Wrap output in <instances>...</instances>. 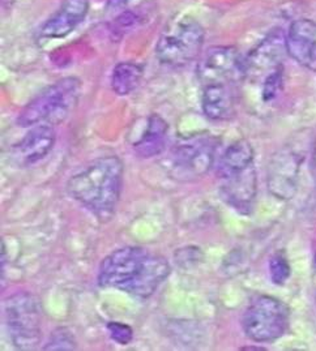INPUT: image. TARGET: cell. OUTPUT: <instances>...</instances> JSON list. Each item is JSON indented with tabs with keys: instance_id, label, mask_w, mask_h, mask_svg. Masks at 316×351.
Masks as SVG:
<instances>
[{
	"instance_id": "1",
	"label": "cell",
	"mask_w": 316,
	"mask_h": 351,
	"mask_svg": "<svg viewBox=\"0 0 316 351\" xmlns=\"http://www.w3.org/2000/svg\"><path fill=\"white\" fill-rule=\"evenodd\" d=\"M170 274L165 257L141 247H123L105 257L98 269V285L149 298Z\"/></svg>"
},
{
	"instance_id": "2",
	"label": "cell",
	"mask_w": 316,
	"mask_h": 351,
	"mask_svg": "<svg viewBox=\"0 0 316 351\" xmlns=\"http://www.w3.org/2000/svg\"><path fill=\"white\" fill-rule=\"evenodd\" d=\"M123 173L122 160L101 157L69 178L67 192L98 219L110 221L121 199Z\"/></svg>"
},
{
	"instance_id": "3",
	"label": "cell",
	"mask_w": 316,
	"mask_h": 351,
	"mask_svg": "<svg viewBox=\"0 0 316 351\" xmlns=\"http://www.w3.org/2000/svg\"><path fill=\"white\" fill-rule=\"evenodd\" d=\"M82 82L76 77H64L51 84L36 95L17 118L20 127L38 124L58 125L64 122L79 104Z\"/></svg>"
},
{
	"instance_id": "4",
	"label": "cell",
	"mask_w": 316,
	"mask_h": 351,
	"mask_svg": "<svg viewBox=\"0 0 316 351\" xmlns=\"http://www.w3.org/2000/svg\"><path fill=\"white\" fill-rule=\"evenodd\" d=\"M206 40L204 27L191 16H178L167 23L160 34L156 55L170 67H183L197 59Z\"/></svg>"
},
{
	"instance_id": "5",
	"label": "cell",
	"mask_w": 316,
	"mask_h": 351,
	"mask_svg": "<svg viewBox=\"0 0 316 351\" xmlns=\"http://www.w3.org/2000/svg\"><path fill=\"white\" fill-rule=\"evenodd\" d=\"M5 324L14 348L34 350L42 337V307L40 300L30 293H17L5 299Z\"/></svg>"
},
{
	"instance_id": "6",
	"label": "cell",
	"mask_w": 316,
	"mask_h": 351,
	"mask_svg": "<svg viewBox=\"0 0 316 351\" xmlns=\"http://www.w3.org/2000/svg\"><path fill=\"white\" fill-rule=\"evenodd\" d=\"M242 326L251 341L258 343L274 342L288 330L289 308L276 298L258 295L245 311Z\"/></svg>"
},
{
	"instance_id": "7",
	"label": "cell",
	"mask_w": 316,
	"mask_h": 351,
	"mask_svg": "<svg viewBox=\"0 0 316 351\" xmlns=\"http://www.w3.org/2000/svg\"><path fill=\"white\" fill-rule=\"evenodd\" d=\"M217 145V138L210 135L179 140L171 152L170 176L180 182H191L206 176L215 162Z\"/></svg>"
},
{
	"instance_id": "8",
	"label": "cell",
	"mask_w": 316,
	"mask_h": 351,
	"mask_svg": "<svg viewBox=\"0 0 316 351\" xmlns=\"http://www.w3.org/2000/svg\"><path fill=\"white\" fill-rule=\"evenodd\" d=\"M197 76L206 85L229 84L246 77V59L233 46L209 47L197 64Z\"/></svg>"
},
{
	"instance_id": "9",
	"label": "cell",
	"mask_w": 316,
	"mask_h": 351,
	"mask_svg": "<svg viewBox=\"0 0 316 351\" xmlns=\"http://www.w3.org/2000/svg\"><path fill=\"white\" fill-rule=\"evenodd\" d=\"M303 158L294 150H278L268 165V189L280 200H290L298 189V176Z\"/></svg>"
},
{
	"instance_id": "10",
	"label": "cell",
	"mask_w": 316,
	"mask_h": 351,
	"mask_svg": "<svg viewBox=\"0 0 316 351\" xmlns=\"http://www.w3.org/2000/svg\"><path fill=\"white\" fill-rule=\"evenodd\" d=\"M287 51V38L280 30H274L246 58V77H265L277 68L282 67Z\"/></svg>"
},
{
	"instance_id": "11",
	"label": "cell",
	"mask_w": 316,
	"mask_h": 351,
	"mask_svg": "<svg viewBox=\"0 0 316 351\" xmlns=\"http://www.w3.org/2000/svg\"><path fill=\"white\" fill-rule=\"evenodd\" d=\"M221 196L235 210L246 215L252 209L256 197V171L255 166L221 178Z\"/></svg>"
},
{
	"instance_id": "12",
	"label": "cell",
	"mask_w": 316,
	"mask_h": 351,
	"mask_svg": "<svg viewBox=\"0 0 316 351\" xmlns=\"http://www.w3.org/2000/svg\"><path fill=\"white\" fill-rule=\"evenodd\" d=\"M287 38L288 54L303 67L316 72V23L308 19L295 20Z\"/></svg>"
},
{
	"instance_id": "13",
	"label": "cell",
	"mask_w": 316,
	"mask_h": 351,
	"mask_svg": "<svg viewBox=\"0 0 316 351\" xmlns=\"http://www.w3.org/2000/svg\"><path fill=\"white\" fill-rule=\"evenodd\" d=\"M56 144V131L53 125L38 124L29 130L14 148L16 162L21 166H32L42 161Z\"/></svg>"
},
{
	"instance_id": "14",
	"label": "cell",
	"mask_w": 316,
	"mask_h": 351,
	"mask_svg": "<svg viewBox=\"0 0 316 351\" xmlns=\"http://www.w3.org/2000/svg\"><path fill=\"white\" fill-rule=\"evenodd\" d=\"M89 11V0H63L59 10L42 25L43 38H63L79 27Z\"/></svg>"
},
{
	"instance_id": "15",
	"label": "cell",
	"mask_w": 316,
	"mask_h": 351,
	"mask_svg": "<svg viewBox=\"0 0 316 351\" xmlns=\"http://www.w3.org/2000/svg\"><path fill=\"white\" fill-rule=\"evenodd\" d=\"M202 108L210 121H228L235 112V95L229 84L206 85L202 97Z\"/></svg>"
},
{
	"instance_id": "16",
	"label": "cell",
	"mask_w": 316,
	"mask_h": 351,
	"mask_svg": "<svg viewBox=\"0 0 316 351\" xmlns=\"http://www.w3.org/2000/svg\"><path fill=\"white\" fill-rule=\"evenodd\" d=\"M169 124L164 118L153 114L148 118L145 130L134 144V149L141 158H153L160 156L166 148Z\"/></svg>"
},
{
	"instance_id": "17",
	"label": "cell",
	"mask_w": 316,
	"mask_h": 351,
	"mask_svg": "<svg viewBox=\"0 0 316 351\" xmlns=\"http://www.w3.org/2000/svg\"><path fill=\"white\" fill-rule=\"evenodd\" d=\"M254 148L247 140L235 141L221 156L217 176L221 179L247 169L254 165Z\"/></svg>"
},
{
	"instance_id": "18",
	"label": "cell",
	"mask_w": 316,
	"mask_h": 351,
	"mask_svg": "<svg viewBox=\"0 0 316 351\" xmlns=\"http://www.w3.org/2000/svg\"><path fill=\"white\" fill-rule=\"evenodd\" d=\"M143 68L134 62L118 63L111 73V89L118 95H131L141 82Z\"/></svg>"
},
{
	"instance_id": "19",
	"label": "cell",
	"mask_w": 316,
	"mask_h": 351,
	"mask_svg": "<svg viewBox=\"0 0 316 351\" xmlns=\"http://www.w3.org/2000/svg\"><path fill=\"white\" fill-rule=\"evenodd\" d=\"M284 88V67L277 68L268 73L261 82V99L265 104L275 101Z\"/></svg>"
},
{
	"instance_id": "20",
	"label": "cell",
	"mask_w": 316,
	"mask_h": 351,
	"mask_svg": "<svg viewBox=\"0 0 316 351\" xmlns=\"http://www.w3.org/2000/svg\"><path fill=\"white\" fill-rule=\"evenodd\" d=\"M76 348H77L76 341H75L73 335L69 332V329L58 328L53 332V335L50 336L46 345L43 346V350L71 351L76 350Z\"/></svg>"
},
{
	"instance_id": "21",
	"label": "cell",
	"mask_w": 316,
	"mask_h": 351,
	"mask_svg": "<svg viewBox=\"0 0 316 351\" xmlns=\"http://www.w3.org/2000/svg\"><path fill=\"white\" fill-rule=\"evenodd\" d=\"M290 264H289L288 258L281 254L277 252L269 260V276L271 280L275 285H284L290 277Z\"/></svg>"
},
{
	"instance_id": "22",
	"label": "cell",
	"mask_w": 316,
	"mask_h": 351,
	"mask_svg": "<svg viewBox=\"0 0 316 351\" xmlns=\"http://www.w3.org/2000/svg\"><path fill=\"white\" fill-rule=\"evenodd\" d=\"M106 328H108V330L110 333V337L112 338V341H115L117 343L125 346V345H128L132 341L134 330H132L131 326L123 324V323L111 322V323H108Z\"/></svg>"
},
{
	"instance_id": "23",
	"label": "cell",
	"mask_w": 316,
	"mask_h": 351,
	"mask_svg": "<svg viewBox=\"0 0 316 351\" xmlns=\"http://www.w3.org/2000/svg\"><path fill=\"white\" fill-rule=\"evenodd\" d=\"M136 23H138V17L134 12H124L112 23V25H111L112 33L118 34L121 38V36L125 32L131 30L132 27H135Z\"/></svg>"
},
{
	"instance_id": "24",
	"label": "cell",
	"mask_w": 316,
	"mask_h": 351,
	"mask_svg": "<svg viewBox=\"0 0 316 351\" xmlns=\"http://www.w3.org/2000/svg\"><path fill=\"white\" fill-rule=\"evenodd\" d=\"M16 0H1V10L3 11H11Z\"/></svg>"
},
{
	"instance_id": "25",
	"label": "cell",
	"mask_w": 316,
	"mask_h": 351,
	"mask_svg": "<svg viewBox=\"0 0 316 351\" xmlns=\"http://www.w3.org/2000/svg\"><path fill=\"white\" fill-rule=\"evenodd\" d=\"M131 0H110V5L112 8H118V7H123L125 4H128Z\"/></svg>"
},
{
	"instance_id": "26",
	"label": "cell",
	"mask_w": 316,
	"mask_h": 351,
	"mask_svg": "<svg viewBox=\"0 0 316 351\" xmlns=\"http://www.w3.org/2000/svg\"><path fill=\"white\" fill-rule=\"evenodd\" d=\"M245 350H264L263 348H245Z\"/></svg>"
},
{
	"instance_id": "27",
	"label": "cell",
	"mask_w": 316,
	"mask_h": 351,
	"mask_svg": "<svg viewBox=\"0 0 316 351\" xmlns=\"http://www.w3.org/2000/svg\"><path fill=\"white\" fill-rule=\"evenodd\" d=\"M313 158H314V165H315V167H316V141H315V145H314V157H313Z\"/></svg>"
},
{
	"instance_id": "28",
	"label": "cell",
	"mask_w": 316,
	"mask_h": 351,
	"mask_svg": "<svg viewBox=\"0 0 316 351\" xmlns=\"http://www.w3.org/2000/svg\"><path fill=\"white\" fill-rule=\"evenodd\" d=\"M314 263H315V265H316V254H315V257H314Z\"/></svg>"
}]
</instances>
